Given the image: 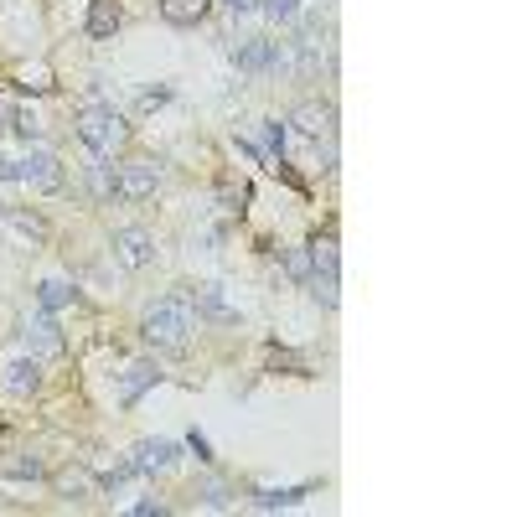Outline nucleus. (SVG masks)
<instances>
[{
	"mask_svg": "<svg viewBox=\"0 0 517 517\" xmlns=\"http://www.w3.org/2000/svg\"><path fill=\"white\" fill-rule=\"evenodd\" d=\"M16 181H26L32 192H57L63 187V166H57L52 150H32V156L16 161Z\"/></svg>",
	"mask_w": 517,
	"mask_h": 517,
	"instance_id": "20e7f679",
	"label": "nucleus"
},
{
	"mask_svg": "<svg viewBox=\"0 0 517 517\" xmlns=\"http://www.w3.org/2000/svg\"><path fill=\"white\" fill-rule=\"evenodd\" d=\"M207 6H212V0H161V16L171 26H197L207 16Z\"/></svg>",
	"mask_w": 517,
	"mask_h": 517,
	"instance_id": "f3484780",
	"label": "nucleus"
},
{
	"mask_svg": "<svg viewBox=\"0 0 517 517\" xmlns=\"http://www.w3.org/2000/svg\"><path fill=\"white\" fill-rule=\"evenodd\" d=\"M37 383H42V362H37V357H16V362H6V388L16 393V399L37 393Z\"/></svg>",
	"mask_w": 517,
	"mask_h": 517,
	"instance_id": "4468645a",
	"label": "nucleus"
},
{
	"mask_svg": "<svg viewBox=\"0 0 517 517\" xmlns=\"http://www.w3.org/2000/svg\"><path fill=\"white\" fill-rule=\"evenodd\" d=\"M119 21H125V6L119 0H88V37H114Z\"/></svg>",
	"mask_w": 517,
	"mask_h": 517,
	"instance_id": "ddd939ff",
	"label": "nucleus"
},
{
	"mask_svg": "<svg viewBox=\"0 0 517 517\" xmlns=\"http://www.w3.org/2000/svg\"><path fill=\"white\" fill-rule=\"evenodd\" d=\"M166 502H135V517H161Z\"/></svg>",
	"mask_w": 517,
	"mask_h": 517,
	"instance_id": "2f4dec72",
	"label": "nucleus"
},
{
	"mask_svg": "<svg viewBox=\"0 0 517 517\" xmlns=\"http://www.w3.org/2000/svg\"><path fill=\"white\" fill-rule=\"evenodd\" d=\"M104 161H109V156H99L94 166H88V176H83V181H88V192H94L99 202H109V197H114V166H104Z\"/></svg>",
	"mask_w": 517,
	"mask_h": 517,
	"instance_id": "aec40b11",
	"label": "nucleus"
},
{
	"mask_svg": "<svg viewBox=\"0 0 517 517\" xmlns=\"http://www.w3.org/2000/svg\"><path fill=\"white\" fill-rule=\"evenodd\" d=\"M264 145H269V161H285V150H290V125H280V119H264Z\"/></svg>",
	"mask_w": 517,
	"mask_h": 517,
	"instance_id": "5701e85b",
	"label": "nucleus"
},
{
	"mask_svg": "<svg viewBox=\"0 0 517 517\" xmlns=\"http://www.w3.org/2000/svg\"><path fill=\"white\" fill-rule=\"evenodd\" d=\"M68 300H73V285H68V280H42V285H37V306H42V311H63Z\"/></svg>",
	"mask_w": 517,
	"mask_h": 517,
	"instance_id": "6ab92c4d",
	"label": "nucleus"
},
{
	"mask_svg": "<svg viewBox=\"0 0 517 517\" xmlns=\"http://www.w3.org/2000/svg\"><path fill=\"white\" fill-rule=\"evenodd\" d=\"M187 445L197 450V461H212V445H207V435H197V430H192V440H187Z\"/></svg>",
	"mask_w": 517,
	"mask_h": 517,
	"instance_id": "7c9ffc66",
	"label": "nucleus"
},
{
	"mask_svg": "<svg viewBox=\"0 0 517 517\" xmlns=\"http://www.w3.org/2000/svg\"><path fill=\"white\" fill-rule=\"evenodd\" d=\"M259 11L275 21V26H290L300 16V0H259Z\"/></svg>",
	"mask_w": 517,
	"mask_h": 517,
	"instance_id": "393cba45",
	"label": "nucleus"
},
{
	"mask_svg": "<svg viewBox=\"0 0 517 517\" xmlns=\"http://www.w3.org/2000/svg\"><path fill=\"white\" fill-rule=\"evenodd\" d=\"M156 187H161V166L156 161H130V166L114 171V197H125V202L156 197Z\"/></svg>",
	"mask_w": 517,
	"mask_h": 517,
	"instance_id": "7ed1b4c3",
	"label": "nucleus"
},
{
	"mask_svg": "<svg viewBox=\"0 0 517 517\" xmlns=\"http://www.w3.org/2000/svg\"><path fill=\"white\" fill-rule=\"evenodd\" d=\"M150 383H161V368H156V362H150V357H140V362H130V368L125 373H119V404H135L140 399V393L150 388Z\"/></svg>",
	"mask_w": 517,
	"mask_h": 517,
	"instance_id": "9d476101",
	"label": "nucleus"
},
{
	"mask_svg": "<svg viewBox=\"0 0 517 517\" xmlns=\"http://www.w3.org/2000/svg\"><path fill=\"white\" fill-rule=\"evenodd\" d=\"M202 502H207V507H228V486H223V481H212L207 492H202Z\"/></svg>",
	"mask_w": 517,
	"mask_h": 517,
	"instance_id": "c85d7f7f",
	"label": "nucleus"
},
{
	"mask_svg": "<svg viewBox=\"0 0 517 517\" xmlns=\"http://www.w3.org/2000/svg\"><path fill=\"white\" fill-rule=\"evenodd\" d=\"M285 125H290V130H300V135H311V140H321V135H331V125H337V109L321 104V99H306V104H295V109H290Z\"/></svg>",
	"mask_w": 517,
	"mask_h": 517,
	"instance_id": "0eeeda50",
	"label": "nucleus"
},
{
	"mask_svg": "<svg viewBox=\"0 0 517 517\" xmlns=\"http://www.w3.org/2000/svg\"><path fill=\"white\" fill-rule=\"evenodd\" d=\"M16 83L26 88V94H52V68L47 63H26V68H16Z\"/></svg>",
	"mask_w": 517,
	"mask_h": 517,
	"instance_id": "a211bd4d",
	"label": "nucleus"
},
{
	"mask_svg": "<svg viewBox=\"0 0 517 517\" xmlns=\"http://www.w3.org/2000/svg\"><path fill=\"white\" fill-rule=\"evenodd\" d=\"M88 486H94V476H88V471H63V476H57V492H63V497H88Z\"/></svg>",
	"mask_w": 517,
	"mask_h": 517,
	"instance_id": "a878e982",
	"label": "nucleus"
},
{
	"mask_svg": "<svg viewBox=\"0 0 517 517\" xmlns=\"http://www.w3.org/2000/svg\"><path fill=\"white\" fill-rule=\"evenodd\" d=\"M176 455H181V450H176L171 440H140L130 461H135V471L145 476V471H171V466H176Z\"/></svg>",
	"mask_w": 517,
	"mask_h": 517,
	"instance_id": "f8f14e48",
	"label": "nucleus"
},
{
	"mask_svg": "<svg viewBox=\"0 0 517 517\" xmlns=\"http://www.w3.org/2000/svg\"><path fill=\"white\" fill-rule=\"evenodd\" d=\"M285 275L306 285V280L316 275V264H311V249H285Z\"/></svg>",
	"mask_w": 517,
	"mask_h": 517,
	"instance_id": "b1692460",
	"label": "nucleus"
},
{
	"mask_svg": "<svg viewBox=\"0 0 517 517\" xmlns=\"http://www.w3.org/2000/svg\"><path fill=\"white\" fill-rule=\"evenodd\" d=\"M0 207H6V202H0Z\"/></svg>",
	"mask_w": 517,
	"mask_h": 517,
	"instance_id": "f704fd0d",
	"label": "nucleus"
},
{
	"mask_svg": "<svg viewBox=\"0 0 517 517\" xmlns=\"http://www.w3.org/2000/svg\"><path fill=\"white\" fill-rule=\"evenodd\" d=\"M161 104H171V88H145V94H140V114L161 109Z\"/></svg>",
	"mask_w": 517,
	"mask_h": 517,
	"instance_id": "cd10ccee",
	"label": "nucleus"
},
{
	"mask_svg": "<svg viewBox=\"0 0 517 517\" xmlns=\"http://www.w3.org/2000/svg\"><path fill=\"white\" fill-rule=\"evenodd\" d=\"M269 368H306V362H300L295 352H280V347H275V352H269Z\"/></svg>",
	"mask_w": 517,
	"mask_h": 517,
	"instance_id": "c756f323",
	"label": "nucleus"
},
{
	"mask_svg": "<svg viewBox=\"0 0 517 517\" xmlns=\"http://www.w3.org/2000/svg\"><path fill=\"white\" fill-rule=\"evenodd\" d=\"M311 249V264L326 269V275H337V233H321L316 243H306Z\"/></svg>",
	"mask_w": 517,
	"mask_h": 517,
	"instance_id": "412c9836",
	"label": "nucleus"
},
{
	"mask_svg": "<svg viewBox=\"0 0 517 517\" xmlns=\"http://www.w3.org/2000/svg\"><path fill=\"white\" fill-rule=\"evenodd\" d=\"M78 140L94 150V156H119V150L130 145V125H125V114L109 109V104H88L78 114Z\"/></svg>",
	"mask_w": 517,
	"mask_h": 517,
	"instance_id": "f03ea898",
	"label": "nucleus"
},
{
	"mask_svg": "<svg viewBox=\"0 0 517 517\" xmlns=\"http://www.w3.org/2000/svg\"><path fill=\"white\" fill-rule=\"evenodd\" d=\"M6 130H16V109L0 104V135H6Z\"/></svg>",
	"mask_w": 517,
	"mask_h": 517,
	"instance_id": "473e14b6",
	"label": "nucleus"
},
{
	"mask_svg": "<svg viewBox=\"0 0 517 517\" xmlns=\"http://www.w3.org/2000/svg\"><path fill=\"white\" fill-rule=\"evenodd\" d=\"M300 497H311V486H254V507H259V512L295 507Z\"/></svg>",
	"mask_w": 517,
	"mask_h": 517,
	"instance_id": "dca6fc26",
	"label": "nucleus"
},
{
	"mask_svg": "<svg viewBox=\"0 0 517 517\" xmlns=\"http://www.w3.org/2000/svg\"><path fill=\"white\" fill-rule=\"evenodd\" d=\"M0 228H6L16 243H26V249H32V243H42V238H47V223L37 218L32 207H0Z\"/></svg>",
	"mask_w": 517,
	"mask_h": 517,
	"instance_id": "1a4fd4ad",
	"label": "nucleus"
},
{
	"mask_svg": "<svg viewBox=\"0 0 517 517\" xmlns=\"http://www.w3.org/2000/svg\"><path fill=\"white\" fill-rule=\"evenodd\" d=\"M0 476H42L37 455H16V461H0Z\"/></svg>",
	"mask_w": 517,
	"mask_h": 517,
	"instance_id": "bb28decb",
	"label": "nucleus"
},
{
	"mask_svg": "<svg viewBox=\"0 0 517 517\" xmlns=\"http://www.w3.org/2000/svg\"><path fill=\"white\" fill-rule=\"evenodd\" d=\"M150 259H156V238L145 228H119L114 233V264L119 269H145Z\"/></svg>",
	"mask_w": 517,
	"mask_h": 517,
	"instance_id": "423d86ee",
	"label": "nucleus"
},
{
	"mask_svg": "<svg viewBox=\"0 0 517 517\" xmlns=\"http://www.w3.org/2000/svg\"><path fill=\"white\" fill-rule=\"evenodd\" d=\"M21 342L32 357H57L63 352V331H57L52 311H37V316H21Z\"/></svg>",
	"mask_w": 517,
	"mask_h": 517,
	"instance_id": "39448f33",
	"label": "nucleus"
},
{
	"mask_svg": "<svg viewBox=\"0 0 517 517\" xmlns=\"http://www.w3.org/2000/svg\"><path fill=\"white\" fill-rule=\"evenodd\" d=\"M249 202H254V187L243 176H218V207L223 212H233V218H243L249 212Z\"/></svg>",
	"mask_w": 517,
	"mask_h": 517,
	"instance_id": "2eb2a0df",
	"label": "nucleus"
},
{
	"mask_svg": "<svg viewBox=\"0 0 517 517\" xmlns=\"http://www.w3.org/2000/svg\"><path fill=\"white\" fill-rule=\"evenodd\" d=\"M187 300H192V306H197V311H202L207 321H223V326H233V321H238V311H233L228 300H223V285H218V280L197 285V290H192Z\"/></svg>",
	"mask_w": 517,
	"mask_h": 517,
	"instance_id": "9b49d317",
	"label": "nucleus"
},
{
	"mask_svg": "<svg viewBox=\"0 0 517 517\" xmlns=\"http://www.w3.org/2000/svg\"><path fill=\"white\" fill-rule=\"evenodd\" d=\"M223 47L238 63V73H249V78L269 73V37H223Z\"/></svg>",
	"mask_w": 517,
	"mask_h": 517,
	"instance_id": "6e6552de",
	"label": "nucleus"
},
{
	"mask_svg": "<svg viewBox=\"0 0 517 517\" xmlns=\"http://www.w3.org/2000/svg\"><path fill=\"white\" fill-rule=\"evenodd\" d=\"M228 11H259V0H223Z\"/></svg>",
	"mask_w": 517,
	"mask_h": 517,
	"instance_id": "72a5a7b5",
	"label": "nucleus"
},
{
	"mask_svg": "<svg viewBox=\"0 0 517 517\" xmlns=\"http://www.w3.org/2000/svg\"><path fill=\"white\" fill-rule=\"evenodd\" d=\"M140 337L150 347H166V352H181L192 337V300L187 295H171V300H156L145 316H140Z\"/></svg>",
	"mask_w": 517,
	"mask_h": 517,
	"instance_id": "f257e3e1",
	"label": "nucleus"
},
{
	"mask_svg": "<svg viewBox=\"0 0 517 517\" xmlns=\"http://www.w3.org/2000/svg\"><path fill=\"white\" fill-rule=\"evenodd\" d=\"M306 285H311V295L321 300L326 311H337V300H342V290H337V275H326V269H316V275H311Z\"/></svg>",
	"mask_w": 517,
	"mask_h": 517,
	"instance_id": "4be33fe9",
	"label": "nucleus"
}]
</instances>
